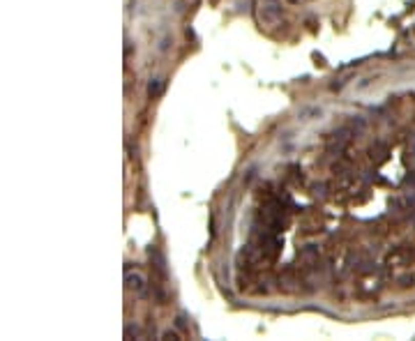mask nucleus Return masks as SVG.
<instances>
[{
  "mask_svg": "<svg viewBox=\"0 0 415 341\" xmlns=\"http://www.w3.org/2000/svg\"><path fill=\"white\" fill-rule=\"evenodd\" d=\"M281 18V0H261L258 5V21L265 26H277Z\"/></svg>",
  "mask_w": 415,
  "mask_h": 341,
  "instance_id": "obj_1",
  "label": "nucleus"
},
{
  "mask_svg": "<svg viewBox=\"0 0 415 341\" xmlns=\"http://www.w3.org/2000/svg\"><path fill=\"white\" fill-rule=\"evenodd\" d=\"M321 113H323L321 109H304L302 113H300V118H302V120H312L309 115H321Z\"/></svg>",
  "mask_w": 415,
  "mask_h": 341,
  "instance_id": "obj_6",
  "label": "nucleus"
},
{
  "mask_svg": "<svg viewBox=\"0 0 415 341\" xmlns=\"http://www.w3.org/2000/svg\"><path fill=\"white\" fill-rule=\"evenodd\" d=\"M410 261H413V251L406 247H399L387 256V265H397V267H408Z\"/></svg>",
  "mask_w": 415,
  "mask_h": 341,
  "instance_id": "obj_3",
  "label": "nucleus"
},
{
  "mask_svg": "<svg viewBox=\"0 0 415 341\" xmlns=\"http://www.w3.org/2000/svg\"><path fill=\"white\" fill-rule=\"evenodd\" d=\"M358 290L362 295H374L378 290V276L374 274V272H371V274H367V276H362V279H360V284H358Z\"/></svg>",
  "mask_w": 415,
  "mask_h": 341,
  "instance_id": "obj_4",
  "label": "nucleus"
},
{
  "mask_svg": "<svg viewBox=\"0 0 415 341\" xmlns=\"http://www.w3.org/2000/svg\"><path fill=\"white\" fill-rule=\"evenodd\" d=\"M175 327H178V330H184V318L182 316L175 318Z\"/></svg>",
  "mask_w": 415,
  "mask_h": 341,
  "instance_id": "obj_8",
  "label": "nucleus"
},
{
  "mask_svg": "<svg viewBox=\"0 0 415 341\" xmlns=\"http://www.w3.org/2000/svg\"><path fill=\"white\" fill-rule=\"evenodd\" d=\"M161 336H164V339H171V341H178L180 339V334H178V332H164V334H161Z\"/></svg>",
  "mask_w": 415,
  "mask_h": 341,
  "instance_id": "obj_7",
  "label": "nucleus"
},
{
  "mask_svg": "<svg viewBox=\"0 0 415 341\" xmlns=\"http://www.w3.org/2000/svg\"><path fill=\"white\" fill-rule=\"evenodd\" d=\"M148 92H150L152 97H155V95H159V92H161V81H159V78H155V81H150V86H148Z\"/></svg>",
  "mask_w": 415,
  "mask_h": 341,
  "instance_id": "obj_5",
  "label": "nucleus"
},
{
  "mask_svg": "<svg viewBox=\"0 0 415 341\" xmlns=\"http://www.w3.org/2000/svg\"><path fill=\"white\" fill-rule=\"evenodd\" d=\"M125 284H127V288L132 290V293H136V295H146V290H148V284H146V279H143L141 272L127 270L125 272Z\"/></svg>",
  "mask_w": 415,
  "mask_h": 341,
  "instance_id": "obj_2",
  "label": "nucleus"
}]
</instances>
